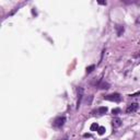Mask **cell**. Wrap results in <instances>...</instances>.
Wrapping results in <instances>:
<instances>
[{"mask_svg":"<svg viewBox=\"0 0 140 140\" xmlns=\"http://www.w3.org/2000/svg\"><path fill=\"white\" fill-rule=\"evenodd\" d=\"M104 100L106 101H111V102H116V103H119L122 101V95L119 93H112V94H108V95H105Z\"/></svg>","mask_w":140,"mask_h":140,"instance_id":"obj_1","label":"cell"},{"mask_svg":"<svg viewBox=\"0 0 140 140\" xmlns=\"http://www.w3.org/2000/svg\"><path fill=\"white\" fill-rule=\"evenodd\" d=\"M65 123H66V117L65 116H59V117L55 118L54 123H53V126H54L55 128H61V127L65 125Z\"/></svg>","mask_w":140,"mask_h":140,"instance_id":"obj_2","label":"cell"},{"mask_svg":"<svg viewBox=\"0 0 140 140\" xmlns=\"http://www.w3.org/2000/svg\"><path fill=\"white\" fill-rule=\"evenodd\" d=\"M139 108V105H138V103H133V104H130L127 106V108H126V113L127 114H133L135 112H137Z\"/></svg>","mask_w":140,"mask_h":140,"instance_id":"obj_3","label":"cell"},{"mask_svg":"<svg viewBox=\"0 0 140 140\" xmlns=\"http://www.w3.org/2000/svg\"><path fill=\"white\" fill-rule=\"evenodd\" d=\"M83 97V89L79 86L78 88V101H77V108L80 107V104H81V100Z\"/></svg>","mask_w":140,"mask_h":140,"instance_id":"obj_4","label":"cell"},{"mask_svg":"<svg viewBox=\"0 0 140 140\" xmlns=\"http://www.w3.org/2000/svg\"><path fill=\"white\" fill-rule=\"evenodd\" d=\"M94 85H95L96 88L103 89V90H106V89L109 88V84L107 83V82H105V81H100V82H97V83H95Z\"/></svg>","mask_w":140,"mask_h":140,"instance_id":"obj_5","label":"cell"},{"mask_svg":"<svg viewBox=\"0 0 140 140\" xmlns=\"http://www.w3.org/2000/svg\"><path fill=\"white\" fill-rule=\"evenodd\" d=\"M112 125H113V127L114 128H118V127H121L122 126V121L119 118H117V117H115L113 121H112Z\"/></svg>","mask_w":140,"mask_h":140,"instance_id":"obj_6","label":"cell"},{"mask_svg":"<svg viewBox=\"0 0 140 140\" xmlns=\"http://www.w3.org/2000/svg\"><path fill=\"white\" fill-rule=\"evenodd\" d=\"M125 31V28L123 25H119V24H117L116 25V33H117V36H122L123 35V33H124Z\"/></svg>","mask_w":140,"mask_h":140,"instance_id":"obj_7","label":"cell"},{"mask_svg":"<svg viewBox=\"0 0 140 140\" xmlns=\"http://www.w3.org/2000/svg\"><path fill=\"white\" fill-rule=\"evenodd\" d=\"M97 112H98V114H100V115H104V114H106V112H107V107L102 106V107H100L97 109Z\"/></svg>","mask_w":140,"mask_h":140,"instance_id":"obj_8","label":"cell"},{"mask_svg":"<svg viewBox=\"0 0 140 140\" xmlns=\"http://www.w3.org/2000/svg\"><path fill=\"white\" fill-rule=\"evenodd\" d=\"M94 69H95V66H94V65H91V66H89V67H86V69H85L86 73H91Z\"/></svg>","mask_w":140,"mask_h":140,"instance_id":"obj_9","label":"cell"},{"mask_svg":"<svg viewBox=\"0 0 140 140\" xmlns=\"http://www.w3.org/2000/svg\"><path fill=\"white\" fill-rule=\"evenodd\" d=\"M98 127H100V126H98L96 123H93V124L91 125V127H90V129H91V131H94V130H97Z\"/></svg>","mask_w":140,"mask_h":140,"instance_id":"obj_10","label":"cell"},{"mask_svg":"<svg viewBox=\"0 0 140 140\" xmlns=\"http://www.w3.org/2000/svg\"><path fill=\"white\" fill-rule=\"evenodd\" d=\"M97 131H98V135H104V133H105V127H103V126H101V127H98V129H97Z\"/></svg>","mask_w":140,"mask_h":140,"instance_id":"obj_11","label":"cell"},{"mask_svg":"<svg viewBox=\"0 0 140 140\" xmlns=\"http://www.w3.org/2000/svg\"><path fill=\"white\" fill-rule=\"evenodd\" d=\"M112 113H113L114 115H116V114H118V113H121V108H114V109L112 111Z\"/></svg>","mask_w":140,"mask_h":140,"instance_id":"obj_12","label":"cell"},{"mask_svg":"<svg viewBox=\"0 0 140 140\" xmlns=\"http://www.w3.org/2000/svg\"><path fill=\"white\" fill-rule=\"evenodd\" d=\"M140 95V91H138V92H136V93H134V94H130V97H136V96H139Z\"/></svg>","mask_w":140,"mask_h":140,"instance_id":"obj_13","label":"cell"},{"mask_svg":"<svg viewBox=\"0 0 140 140\" xmlns=\"http://www.w3.org/2000/svg\"><path fill=\"white\" fill-rule=\"evenodd\" d=\"M97 2H98V5H104V6L106 5V1H97Z\"/></svg>","mask_w":140,"mask_h":140,"instance_id":"obj_14","label":"cell"},{"mask_svg":"<svg viewBox=\"0 0 140 140\" xmlns=\"http://www.w3.org/2000/svg\"><path fill=\"white\" fill-rule=\"evenodd\" d=\"M59 140H68V137L66 136V137H64V138H61V139H59Z\"/></svg>","mask_w":140,"mask_h":140,"instance_id":"obj_15","label":"cell"},{"mask_svg":"<svg viewBox=\"0 0 140 140\" xmlns=\"http://www.w3.org/2000/svg\"><path fill=\"white\" fill-rule=\"evenodd\" d=\"M84 137H91V135H90V134H85Z\"/></svg>","mask_w":140,"mask_h":140,"instance_id":"obj_16","label":"cell"}]
</instances>
